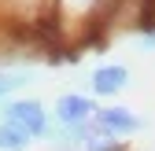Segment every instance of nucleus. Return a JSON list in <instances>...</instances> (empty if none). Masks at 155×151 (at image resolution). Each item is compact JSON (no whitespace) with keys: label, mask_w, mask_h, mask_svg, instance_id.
<instances>
[{"label":"nucleus","mask_w":155,"mask_h":151,"mask_svg":"<svg viewBox=\"0 0 155 151\" xmlns=\"http://www.w3.org/2000/svg\"><path fill=\"white\" fill-rule=\"evenodd\" d=\"M96 103L89 92H59V96L52 100V125H59V129H74V125H85V122H92V114H96Z\"/></svg>","instance_id":"obj_2"},{"label":"nucleus","mask_w":155,"mask_h":151,"mask_svg":"<svg viewBox=\"0 0 155 151\" xmlns=\"http://www.w3.org/2000/svg\"><path fill=\"white\" fill-rule=\"evenodd\" d=\"M0 122H11L18 129H26L33 140H45L52 133V111H48V103H41L37 96H22V92L0 103Z\"/></svg>","instance_id":"obj_1"},{"label":"nucleus","mask_w":155,"mask_h":151,"mask_svg":"<svg viewBox=\"0 0 155 151\" xmlns=\"http://www.w3.org/2000/svg\"><path fill=\"white\" fill-rule=\"evenodd\" d=\"M30 81H37L33 70H0V103L11 100V96H18Z\"/></svg>","instance_id":"obj_7"},{"label":"nucleus","mask_w":155,"mask_h":151,"mask_svg":"<svg viewBox=\"0 0 155 151\" xmlns=\"http://www.w3.org/2000/svg\"><path fill=\"white\" fill-rule=\"evenodd\" d=\"M37 140L26 133V129H18L11 122H0V151H30Z\"/></svg>","instance_id":"obj_6"},{"label":"nucleus","mask_w":155,"mask_h":151,"mask_svg":"<svg viewBox=\"0 0 155 151\" xmlns=\"http://www.w3.org/2000/svg\"><path fill=\"white\" fill-rule=\"evenodd\" d=\"M92 122L100 125V129H107L111 137H122V140L137 137L140 129H144V118H140L133 107H122V103H107V107H96Z\"/></svg>","instance_id":"obj_4"},{"label":"nucleus","mask_w":155,"mask_h":151,"mask_svg":"<svg viewBox=\"0 0 155 151\" xmlns=\"http://www.w3.org/2000/svg\"><path fill=\"white\" fill-rule=\"evenodd\" d=\"M85 151H129V140L111 137L107 129H100L96 122H89V140H85Z\"/></svg>","instance_id":"obj_5"},{"label":"nucleus","mask_w":155,"mask_h":151,"mask_svg":"<svg viewBox=\"0 0 155 151\" xmlns=\"http://www.w3.org/2000/svg\"><path fill=\"white\" fill-rule=\"evenodd\" d=\"M137 48H140V52H155V22L137 33Z\"/></svg>","instance_id":"obj_8"},{"label":"nucleus","mask_w":155,"mask_h":151,"mask_svg":"<svg viewBox=\"0 0 155 151\" xmlns=\"http://www.w3.org/2000/svg\"><path fill=\"white\" fill-rule=\"evenodd\" d=\"M133 85V70L126 63H100L89 70V96L100 100H118L122 92Z\"/></svg>","instance_id":"obj_3"}]
</instances>
